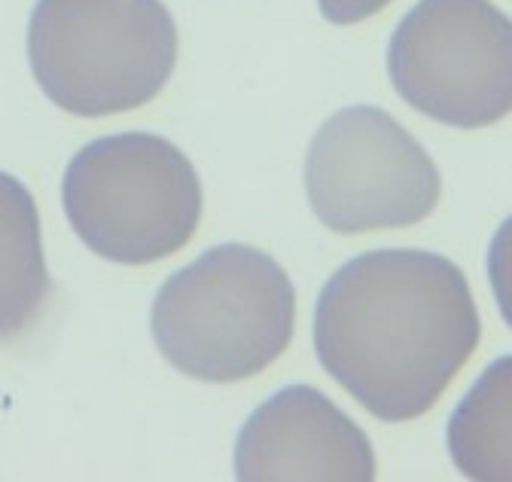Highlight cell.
Instances as JSON below:
<instances>
[{
  "mask_svg": "<svg viewBox=\"0 0 512 482\" xmlns=\"http://www.w3.org/2000/svg\"><path fill=\"white\" fill-rule=\"evenodd\" d=\"M467 275L430 251H372L320 290L314 348L324 370L378 421H415L476 354Z\"/></svg>",
  "mask_w": 512,
  "mask_h": 482,
  "instance_id": "1",
  "label": "cell"
},
{
  "mask_svg": "<svg viewBox=\"0 0 512 482\" xmlns=\"http://www.w3.org/2000/svg\"><path fill=\"white\" fill-rule=\"evenodd\" d=\"M150 324L162 357L183 376L244 382L287 351L296 290L269 254L220 245L162 284Z\"/></svg>",
  "mask_w": 512,
  "mask_h": 482,
  "instance_id": "2",
  "label": "cell"
},
{
  "mask_svg": "<svg viewBox=\"0 0 512 482\" xmlns=\"http://www.w3.org/2000/svg\"><path fill=\"white\" fill-rule=\"evenodd\" d=\"M28 55L61 110L125 113L165 89L177 65V25L162 0H40Z\"/></svg>",
  "mask_w": 512,
  "mask_h": 482,
  "instance_id": "3",
  "label": "cell"
},
{
  "mask_svg": "<svg viewBox=\"0 0 512 482\" xmlns=\"http://www.w3.org/2000/svg\"><path fill=\"white\" fill-rule=\"evenodd\" d=\"M61 199L83 245L122 266L177 254L202 220L196 168L156 135H110L86 144L68 165Z\"/></svg>",
  "mask_w": 512,
  "mask_h": 482,
  "instance_id": "4",
  "label": "cell"
},
{
  "mask_svg": "<svg viewBox=\"0 0 512 482\" xmlns=\"http://www.w3.org/2000/svg\"><path fill=\"white\" fill-rule=\"evenodd\" d=\"M397 95L452 129L512 113V19L491 0H421L388 49Z\"/></svg>",
  "mask_w": 512,
  "mask_h": 482,
  "instance_id": "5",
  "label": "cell"
},
{
  "mask_svg": "<svg viewBox=\"0 0 512 482\" xmlns=\"http://www.w3.org/2000/svg\"><path fill=\"white\" fill-rule=\"evenodd\" d=\"M305 190L320 223L357 235L427 220L439 205L442 177L388 110L345 107L308 147Z\"/></svg>",
  "mask_w": 512,
  "mask_h": 482,
  "instance_id": "6",
  "label": "cell"
},
{
  "mask_svg": "<svg viewBox=\"0 0 512 482\" xmlns=\"http://www.w3.org/2000/svg\"><path fill=\"white\" fill-rule=\"evenodd\" d=\"M369 437L317 388L293 385L256 409L238 437L235 476L256 479H375Z\"/></svg>",
  "mask_w": 512,
  "mask_h": 482,
  "instance_id": "7",
  "label": "cell"
},
{
  "mask_svg": "<svg viewBox=\"0 0 512 482\" xmlns=\"http://www.w3.org/2000/svg\"><path fill=\"white\" fill-rule=\"evenodd\" d=\"M49 299L34 196L0 171V345L28 333Z\"/></svg>",
  "mask_w": 512,
  "mask_h": 482,
  "instance_id": "8",
  "label": "cell"
},
{
  "mask_svg": "<svg viewBox=\"0 0 512 482\" xmlns=\"http://www.w3.org/2000/svg\"><path fill=\"white\" fill-rule=\"evenodd\" d=\"M448 452L467 479H512V354L494 360L455 409Z\"/></svg>",
  "mask_w": 512,
  "mask_h": 482,
  "instance_id": "9",
  "label": "cell"
},
{
  "mask_svg": "<svg viewBox=\"0 0 512 482\" xmlns=\"http://www.w3.org/2000/svg\"><path fill=\"white\" fill-rule=\"evenodd\" d=\"M488 278L503 321L512 327V217L494 232L488 251Z\"/></svg>",
  "mask_w": 512,
  "mask_h": 482,
  "instance_id": "10",
  "label": "cell"
},
{
  "mask_svg": "<svg viewBox=\"0 0 512 482\" xmlns=\"http://www.w3.org/2000/svg\"><path fill=\"white\" fill-rule=\"evenodd\" d=\"M391 0H320V13L333 25H357L381 13Z\"/></svg>",
  "mask_w": 512,
  "mask_h": 482,
  "instance_id": "11",
  "label": "cell"
}]
</instances>
